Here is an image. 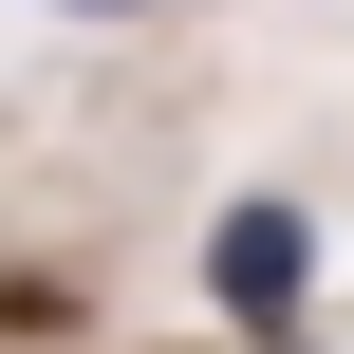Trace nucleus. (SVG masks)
Instances as JSON below:
<instances>
[{
	"instance_id": "obj_1",
	"label": "nucleus",
	"mask_w": 354,
	"mask_h": 354,
	"mask_svg": "<svg viewBox=\"0 0 354 354\" xmlns=\"http://www.w3.org/2000/svg\"><path fill=\"white\" fill-rule=\"evenodd\" d=\"M299 280H317V224L299 205H224L205 224V299L224 317H299Z\"/></svg>"
},
{
	"instance_id": "obj_2",
	"label": "nucleus",
	"mask_w": 354,
	"mask_h": 354,
	"mask_svg": "<svg viewBox=\"0 0 354 354\" xmlns=\"http://www.w3.org/2000/svg\"><path fill=\"white\" fill-rule=\"evenodd\" d=\"M56 19H131V0H56Z\"/></svg>"
}]
</instances>
